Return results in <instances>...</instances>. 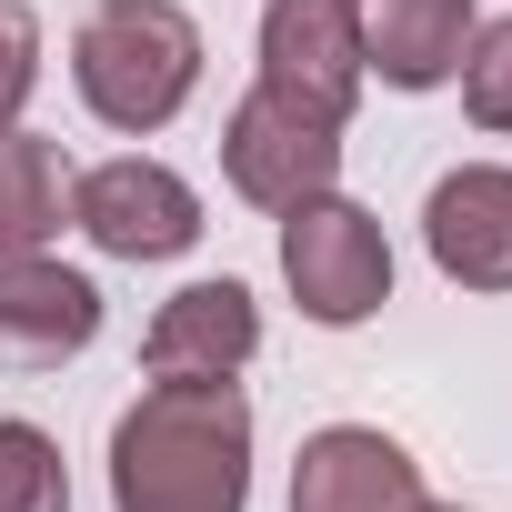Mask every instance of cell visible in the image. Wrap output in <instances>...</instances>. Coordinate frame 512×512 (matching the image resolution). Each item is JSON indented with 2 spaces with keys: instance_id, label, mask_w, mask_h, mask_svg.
I'll return each instance as SVG.
<instances>
[{
  "instance_id": "obj_1",
  "label": "cell",
  "mask_w": 512,
  "mask_h": 512,
  "mask_svg": "<svg viewBox=\"0 0 512 512\" xmlns=\"http://www.w3.org/2000/svg\"><path fill=\"white\" fill-rule=\"evenodd\" d=\"M111 512H251V402H241V372L151 382L111 422Z\"/></svg>"
},
{
  "instance_id": "obj_2",
  "label": "cell",
  "mask_w": 512,
  "mask_h": 512,
  "mask_svg": "<svg viewBox=\"0 0 512 512\" xmlns=\"http://www.w3.org/2000/svg\"><path fill=\"white\" fill-rule=\"evenodd\" d=\"M71 81H81L91 121L141 141V131L181 121V101L201 91V21L181 0H101L71 31Z\"/></svg>"
},
{
  "instance_id": "obj_3",
  "label": "cell",
  "mask_w": 512,
  "mask_h": 512,
  "mask_svg": "<svg viewBox=\"0 0 512 512\" xmlns=\"http://www.w3.org/2000/svg\"><path fill=\"white\" fill-rule=\"evenodd\" d=\"M282 282H292L302 322L352 332V322H372L392 302V241H382V221L362 201L312 191V201L282 211Z\"/></svg>"
},
{
  "instance_id": "obj_4",
  "label": "cell",
  "mask_w": 512,
  "mask_h": 512,
  "mask_svg": "<svg viewBox=\"0 0 512 512\" xmlns=\"http://www.w3.org/2000/svg\"><path fill=\"white\" fill-rule=\"evenodd\" d=\"M221 181L251 211H292V201H312V191L342 181V121H312L282 91L251 81L231 101V121H221Z\"/></svg>"
},
{
  "instance_id": "obj_5",
  "label": "cell",
  "mask_w": 512,
  "mask_h": 512,
  "mask_svg": "<svg viewBox=\"0 0 512 512\" xmlns=\"http://www.w3.org/2000/svg\"><path fill=\"white\" fill-rule=\"evenodd\" d=\"M71 231L91 251H111V262H181V251L201 241V191L171 171V161H101L71 181Z\"/></svg>"
},
{
  "instance_id": "obj_6",
  "label": "cell",
  "mask_w": 512,
  "mask_h": 512,
  "mask_svg": "<svg viewBox=\"0 0 512 512\" xmlns=\"http://www.w3.org/2000/svg\"><path fill=\"white\" fill-rule=\"evenodd\" d=\"M362 11L352 0H272L262 11V91H282L312 121H352L362 101Z\"/></svg>"
},
{
  "instance_id": "obj_7",
  "label": "cell",
  "mask_w": 512,
  "mask_h": 512,
  "mask_svg": "<svg viewBox=\"0 0 512 512\" xmlns=\"http://www.w3.org/2000/svg\"><path fill=\"white\" fill-rule=\"evenodd\" d=\"M422 251L462 292H512V161H462L422 201Z\"/></svg>"
},
{
  "instance_id": "obj_8",
  "label": "cell",
  "mask_w": 512,
  "mask_h": 512,
  "mask_svg": "<svg viewBox=\"0 0 512 512\" xmlns=\"http://www.w3.org/2000/svg\"><path fill=\"white\" fill-rule=\"evenodd\" d=\"M101 342V282L51 262V251H21L0 262V362L21 372H61Z\"/></svg>"
},
{
  "instance_id": "obj_9",
  "label": "cell",
  "mask_w": 512,
  "mask_h": 512,
  "mask_svg": "<svg viewBox=\"0 0 512 512\" xmlns=\"http://www.w3.org/2000/svg\"><path fill=\"white\" fill-rule=\"evenodd\" d=\"M422 462L372 422H322L292 462V512H422Z\"/></svg>"
},
{
  "instance_id": "obj_10",
  "label": "cell",
  "mask_w": 512,
  "mask_h": 512,
  "mask_svg": "<svg viewBox=\"0 0 512 512\" xmlns=\"http://www.w3.org/2000/svg\"><path fill=\"white\" fill-rule=\"evenodd\" d=\"M251 352H262V302H251L231 272L221 282H181L151 332H141V362L151 382H201V372H241Z\"/></svg>"
},
{
  "instance_id": "obj_11",
  "label": "cell",
  "mask_w": 512,
  "mask_h": 512,
  "mask_svg": "<svg viewBox=\"0 0 512 512\" xmlns=\"http://www.w3.org/2000/svg\"><path fill=\"white\" fill-rule=\"evenodd\" d=\"M352 11H362V71H382L392 91H442L482 21L472 0H352Z\"/></svg>"
},
{
  "instance_id": "obj_12",
  "label": "cell",
  "mask_w": 512,
  "mask_h": 512,
  "mask_svg": "<svg viewBox=\"0 0 512 512\" xmlns=\"http://www.w3.org/2000/svg\"><path fill=\"white\" fill-rule=\"evenodd\" d=\"M61 221H71V161L41 131H0V262L51 251Z\"/></svg>"
},
{
  "instance_id": "obj_13",
  "label": "cell",
  "mask_w": 512,
  "mask_h": 512,
  "mask_svg": "<svg viewBox=\"0 0 512 512\" xmlns=\"http://www.w3.org/2000/svg\"><path fill=\"white\" fill-rule=\"evenodd\" d=\"M0 512H71V462L41 422H0Z\"/></svg>"
},
{
  "instance_id": "obj_14",
  "label": "cell",
  "mask_w": 512,
  "mask_h": 512,
  "mask_svg": "<svg viewBox=\"0 0 512 512\" xmlns=\"http://www.w3.org/2000/svg\"><path fill=\"white\" fill-rule=\"evenodd\" d=\"M452 81H462V111H472L482 131H512V21H472Z\"/></svg>"
},
{
  "instance_id": "obj_15",
  "label": "cell",
  "mask_w": 512,
  "mask_h": 512,
  "mask_svg": "<svg viewBox=\"0 0 512 512\" xmlns=\"http://www.w3.org/2000/svg\"><path fill=\"white\" fill-rule=\"evenodd\" d=\"M41 81V21L21 0H0V131H21V101Z\"/></svg>"
},
{
  "instance_id": "obj_16",
  "label": "cell",
  "mask_w": 512,
  "mask_h": 512,
  "mask_svg": "<svg viewBox=\"0 0 512 512\" xmlns=\"http://www.w3.org/2000/svg\"><path fill=\"white\" fill-rule=\"evenodd\" d=\"M422 512H462V502H422Z\"/></svg>"
}]
</instances>
